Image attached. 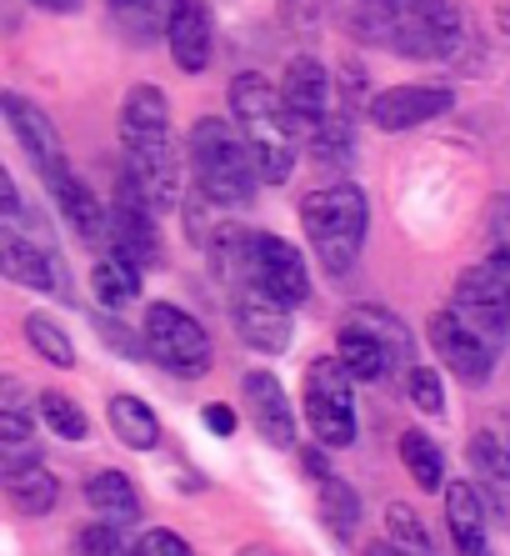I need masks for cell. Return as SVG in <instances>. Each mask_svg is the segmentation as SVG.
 Segmentation results:
<instances>
[{
    "label": "cell",
    "mask_w": 510,
    "mask_h": 556,
    "mask_svg": "<svg viewBox=\"0 0 510 556\" xmlns=\"http://www.w3.org/2000/svg\"><path fill=\"white\" fill-rule=\"evenodd\" d=\"M385 542L400 546L406 556H435L431 552V531H425V521L410 511V506L391 502L385 506Z\"/></svg>",
    "instance_id": "1f68e13d"
},
{
    "label": "cell",
    "mask_w": 510,
    "mask_h": 556,
    "mask_svg": "<svg viewBox=\"0 0 510 556\" xmlns=\"http://www.w3.org/2000/svg\"><path fill=\"white\" fill-rule=\"evenodd\" d=\"M30 5H40V11H55V15H71L80 0H30Z\"/></svg>",
    "instance_id": "ab89813d"
},
{
    "label": "cell",
    "mask_w": 510,
    "mask_h": 556,
    "mask_svg": "<svg viewBox=\"0 0 510 556\" xmlns=\"http://www.w3.org/2000/svg\"><path fill=\"white\" fill-rule=\"evenodd\" d=\"M245 286H260L266 296L285 301V306H301L310 296V276L306 261L291 241L281 236H251V261H245Z\"/></svg>",
    "instance_id": "9c48e42d"
},
{
    "label": "cell",
    "mask_w": 510,
    "mask_h": 556,
    "mask_svg": "<svg viewBox=\"0 0 510 556\" xmlns=\"http://www.w3.org/2000/svg\"><path fill=\"white\" fill-rule=\"evenodd\" d=\"M86 502L95 517L115 521V527H130V521L141 517V496L130 486L126 471H101V477L86 481Z\"/></svg>",
    "instance_id": "4316f807"
},
{
    "label": "cell",
    "mask_w": 510,
    "mask_h": 556,
    "mask_svg": "<svg viewBox=\"0 0 510 556\" xmlns=\"http://www.w3.org/2000/svg\"><path fill=\"white\" fill-rule=\"evenodd\" d=\"M456 311L466 321H475L485 337H506L510 326V281L496 271V266H471V271H460L456 281Z\"/></svg>",
    "instance_id": "5bb4252c"
},
{
    "label": "cell",
    "mask_w": 510,
    "mask_h": 556,
    "mask_svg": "<svg viewBox=\"0 0 510 556\" xmlns=\"http://www.w3.org/2000/svg\"><path fill=\"white\" fill-rule=\"evenodd\" d=\"M55 206H61V216H65V226L86 241V247H105L111 241V216H105V206L90 195V186L86 181H76V176H65L61 186H55Z\"/></svg>",
    "instance_id": "ffe728a7"
},
{
    "label": "cell",
    "mask_w": 510,
    "mask_h": 556,
    "mask_svg": "<svg viewBox=\"0 0 510 556\" xmlns=\"http://www.w3.org/2000/svg\"><path fill=\"white\" fill-rule=\"evenodd\" d=\"M130 556H195V552H191L186 542H180L176 531H145Z\"/></svg>",
    "instance_id": "74e56055"
},
{
    "label": "cell",
    "mask_w": 510,
    "mask_h": 556,
    "mask_svg": "<svg viewBox=\"0 0 510 556\" xmlns=\"http://www.w3.org/2000/svg\"><path fill=\"white\" fill-rule=\"evenodd\" d=\"M230 116L241 126L245 146L255 155V176L260 186H285L295 170V130L285 116L281 91L270 86L260 71H245V76L230 80Z\"/></svg>",
    "instance_id": "7a4b0ae2"
},
{
    "label": "cell",
    "mask_w": 510,
    "mask_h": 556,
    "mask_svg": "<svg viewBox=\"0 0 510 556\" xmlns=\"http://www.w3.org/2000/svg\"><path fill=\"white\" fill-rule=\"evenodd\" d=\"M335 356H341L345 371L356 376V381H381V376L391 371V356H385V346L370 337L356 316H345L341 337H335Z\"/></svg>",
    "instance_id": "cb8c5ba5"
},
{
    "label": "cell",
    "mask_w": 510,
    "mask_h": 556,
    "mask_svg": "<svg viewBox=\"0 0 510 556\" xmlns=\"http://www.w3.org/2000/svg\"><path fill=\"white\" fill-rule=\"evenodd\" d=\"M235 337H241L245 346L266 351V356H281V351L295 341L291 306L266 296L260 286H241V296H235Z\"/></svg>",
    "instance_id": "4fadbf2b"
},
{
    "label": "cell",
    "mask_w": 510,
    "mask_h": 556,
    "mask_svg": "<svg viewBox=\"0 0 510 556\" xmlns=\"http://www.w3.org/2000/svg\"><path fill=\"white\" fill-rule=\"evenodd\" d=\"M5 496H11V506L21 517H46L61 502V481L40 462H26V466H15V471H5Z\"/></svg>",
    "instance_id": "d4e9b609"
},
{
    "label": "cell",
    "mask_w": 510,
    "mask_h": 556,
    "mask_svg": "<svg viewBox=\"0 0 510 556\" xmlns=\"http://www.w3.org/2000/svg\"><path fill=\"white\" fill-rule=\"evenodd\" d=\"M186 0H111L115 21L130 30L136 40H151V36H170L176 15Z\"/></svg>",
    "instance_id": "83f0119b"
},
{
    "label": "cell",
    "mask_w": 510,
    "mask_h": 556,
    "mask_svg": "<svg viewBox=\"0 0 510 556\" xmlns=\"http://www.w3.org/2000/svg\"><path fill=\"white\" fill-rule=\"evenodd\" d=\"M111 251H120L136 266H155L161 261V241H155V211L145 206V195L120 176L115 181V206H111Z\"/></svg>",
    "instance_id": "7c38bea8"
},
{
    "label": "cell",
    "mask_w": 510,
    "mask_h": 556,
    "mask_svg": "<svg viewBox=\"0 0 510 556\" xmlns=\"http://www.w3.org/2000/svg\"><path fill=\"white\" fill-rule=\"evenodd\" d=\"M235 556H281V552H270V546H245V552H235Z\"/></svg>",
    "instance_id": "60d3db41"
},
{
    "label": "cell",
    "mask_w": 510,
    "mask_h": 556,
    "mask_svg": "<svg viewBox=\"0 0 510 556\" xmlns=\"http://www.w3.org/2000/svg\"><path fill=\"white\" fill-rule=\"evenodd\" d=\"M205 427L216 431V437H230V431H235V416H230V406H211V412H205Z\"/></svg>",
    "instance_id": "f35d334b"
},
{
    "label": "cell",
    "mask_w": 510,
    "mask_h": 556,
    "mask_svg": "<svg viewBox=\"0 0 510 556\" xmlns=\"http://www.w3.org/2000/svg\"><path fill=\"white\" fill-rule=\"evenodd\" d=\"M76 556H130L136 546L126 542V527H115V521H90V527L76 531Z\"/></svg>",
    "instance_id": "e575fe53"
},
{
    "label": "cell",
    "mask_w": 510,
    "mask_h": 556,
    "mask_svg": "<svg viewBox=\"0 0 510 556\" xmlns=\"http://www.w3.org/2000/svg\"><path fill=\"white\" fill-rule=\"evenodd\" d=\"M120 141H126V155L176 151V141H170V105L155 86H130L126 105H120Z\"/></svg>",
    "instance_id": "9a60e30c"
},
{
    "label": "cell",
    "mask_w": 510,
    "mask_h": 556,
    "mask_svg": "<svg viewBox=\"0 0 510 556\" xmlns=\"http://www.w3.org/2000/svg\"><path fill=\"white\" fill-rule=\"evenodd\" d=\"M306 146L320 155V166H345V161H350V121H345V116H331L326 126L316 130V136H310Z\"/></svg>",
    "instance_id": "d590c367"
},
{
    "label": "cell",
    "mask_w": 510,
    "mask_h": 556,
    "mask_svg": "<svg viewBox=\"0 0 510 556\" xmlns=\"http://www.w3.org/2000/svg\"><path fill=\"white\" fill-rule=\"evenodd\" d=\"M191 166H195V186H201L216 206L235 211L255 201V155L245 146L241 126H230L220 116H201L191 130Z\"/></svg>",
    "instance_id": "277c9868"
},
{
    "label": "cell",
    "mask_w": 510,
    "mask_h": 556,
    "mask_svg": "<svg viewBox=\"0 0 510 556\" xmlns=\"http://www.w3.org/2000/svg\"><path fill=\"white\" fill-rule=\"evenodd\" d=\"M5 121H11V136L21 141V151L30 155V166L40 170V181L51 186H61L65 176H71V166H65V146H61V136H55V126H51V116L46 111H36L30 101H21L15 91H5Z\"/></svg>",
    "instance_id": "8fae6325"
},
{
    "label": "cell",
    "mask_w": 510,
    "mask_h": 556,
    "mask_svg": "<svg viewBox=\"0 0 510 556\" xmlns=\"http://www.w3.org/2000/svg\"><path fill=\"white\" fill-rule=\"evenodd\" d=\"M166 40H170V55H176V65L186 76H201L205 65H211V55H216V30H211V15H205L201 0H186V5H180Z\"/></svg>",
    "instance_id": "ac0fdd59"
},
{
    "label": "cell",
    "mask_w": 510,
    "mask_h": 556,
    "mask_svg": "<svg viewBox=\"0 0 510 556\" xmlns=\"http://www.w3.org/2000/svg\"><path fill=\"white\" fill-rule=\"evenodd\" d=\"M0 266L5 276L30 291H46V296H71V286H65V261L55 256L51 247V231H46V220L21 211L15 220H0Z\"/></svg>",
    "instance_id": "5b68a950"
},
{
    "label": "cell",
    "mask_w": 510,
    "mask_h": 556,
    "mask_svg": "<svg viewBox=\"0 0 510 556\" xmlns=\"http://www.w3.org/2000/svg\"><path fill=\"white\" fill-rule=\"evenodd\" d=\"M485 496L471 481H450L446 486V527L460 556H485Z\"/></svg>",
    "instance_id": "d6986e66"
},
{
    "label": "cell",
    "mask_w": 510,
    "mask_h": 556,
    "mask_svg": "<svg viewBox=\"0 0 510 556\" xmlns=\"http://www.w3.org/2000/svg\"><path fill=\"white\" fill-rule=\"evenodd\" d=\"M90 286H95V301H101L105 311H126V306H136V301H141V266H136V261H126L120 251H111V256L95 261Z\"/></svg>",
    "instance_id": "484cf974"
},
{
    "label": "cell",
    "mask_w": 510,
    "mask_h": 556,
    "mask_svg": "<svg viewBox=\"0 0 510 556\" xmlns=\"http://www.w3.org/2000/svg\"><path fill=\"white\" fill-rule=\"evenodd\" d=\"M26 341L40 351V362L61 366V371L65 366H76V346H71V337H65L51 316H26Z\"/></svg>",
    "instance_id": "d6a6232c"
},
{
    "label": "cell",
    "mask_w": 510,
    "mask_h": 556,
    "mask_svg": "<svg viewBox=\"0 0 510 556\" xmlns=\"http://www.w3.org/2000/svg\"><path fill=\"white\" fill-rule=\"evenodd\" d=\"M350 316H356V321L366 326L370 337L381 341V346H385V356H391V366H406V371H410V331L396 321V316H391V311L360 306V311H350Z\"/></svg>",
    "instance_id": "f546056e"
},
{
    "label": "cell",
    "mask_w": 510,
    "mask_h": 556,
    "mask_svg": "<svg viewBox=\"0 0 510 556\" xmlns=\"http://www.w3.org/2000/svg\"><path fill=\"white\" fill-rule=\"evenodd\" d=\"M301 226H306V241L316 251V261L331 276H345L360 261L366 247V226H370V201L360 186L335 181L320 186L301 201Z\"/></svg>",
    "instance_id": "3957f363"
},
{
    "label": "cell",
    "mask_w": 510,
    "mask_h": 556,
    "mask_svg": "<svg viewBox=\"0 0 510 556\" xmlns=\"http://www.w3.org/2000/svg\"><path fill=\"white\" fill-rule=\"evenodd\" d=\"M306 466L316 471V486H320V521H331L335 536H341V542H350V536H356V521H360V496L350 492L341 477H335L331 466L320 462V452H310Z\"/></svg>",
    "instance_id": "7402d4cb"
},
{
    "label": "cell",
    "mask_w": 510,
    "mask_h": 556,
    "mask_svg": "<svg viewBox=\"0 0 510 556\" xmlns=\"http://www.w3.org/2000/svg\"><path fill=\"white\" fill-rule=\"evenodd\" d=\"M485 266H496L510 281V195H496L490 211H485Z\"/></svg>",
    "instance_id": "836d02e7"
},
{
    "label": "cell",
    "mask_w": 510,
    "mask_h": 556,
    "mask_svg": "<svg viewBox=\"0 0 510 556\" xmlns=\"http://www.w3.org/2000/svg\"><path fill=\"white\" fill-rule=\"evenodd\" d=\"M475 466V481H481V496L485 506L496 511H510V462H506V441H496L490 431H475L471 446H466Z\"/></svg>",
    "instance_id": "44dd1931"
},
{
    "label": "cell",
    "mask_w": 510,
    "mask_h": 556,
    "mask_svg": "<svg viewBox=\"0 0 510 556\" xmlns=\"http://www.w3.org/2000/svg\"><path fill=\"white\" fill-rule=\"evenodd\" d=\"M450 105H456L450 86H391V91H381L366 105V116L381 130H416L425 121L446 116Z\"/></svg>",
    "instance_id": "2e32d148"
},
{
    "label": "cell",
    "mask_w": 510,
    "mask_h": 556,
    "mask_svg": "<svg viewBox=\"0 0 510 556\" xmlns=\"http://www.w3.org/2000/svg\"><path fill=\"white\" fill-rule=\"evenodd\" d=\"M281 101L291 116L295 141H310L326 121H331V76L316 55H295L281 76Z\"/></svg>",
    "instance_id": "30bf717a"
},
{
    "label": "cell",
    "mask_w": 510,
    "mask_h": 556,
    "mask_svg": "<svg viewBox=\"0 0 510 556\" xmlns=\"http://www.w3.org/2000/svg\"><path fill=\"white\" fill-rule=\"evenodd\" d=\"M141 341H145V356L161 362L166 371L176 376H201L211 371V337L195 316H186L180 306H151L141 321Z\"/></svg>",
    "instance_id": "8992f818"
},
{
    "label": "cell",
    "mask_w": 510,
    "mask_h": 556,
    "mask_svg": "<svg viewBox=\"0 0 510 556\" xmlns=\"http://www.w3.org/2000/svg\"><path fill=\"white\" fill-rule=\"evenodd\" d=\"M36 412H40V421L55 431L61 441H86V431H90V421H86V412H80L65 391H40L36 396Z\"/></svg>",
    "instance_id": "4dcf8cb0"
},
{
    "label": "cell",
    "mask_w": 510,
    "mask_h": 556,
    "mask_svg": "<svg viewBox=\"0 0 510 556\" xmlns=\"http://www.w3.org/2000/svg\"><path fill=\"white\" fill-rule=\"evenodd\" d=\"M400 462H406L410 481H416L421 492H441V486H450L446 462H441V446H435L425 431H400Z\"/></svg>",
    "instance_id": "f1b7e54d"
},
{
    "label": "cell",
    "mask_w": 510,
    "mask_h": 556,
    "mask_svg": "<svg viewBox=\"0 0 510 556\" xmlns=\"http://www.w3.org/2000/svg\"><path fill=\"white\" fill-rule=\"evenodd\" d=\"M431 346L446 362V371H456L466 387H481L496 371V337H485L475 321H466L456 306L431 316Z\"/></svg>",
    "instance_id": "ba28073f"
},
{
    "label": "cell",
    "mask_w": 510,
    "mask_h": 556,
    "mask_svg": "<svg viewBox=\"0 0 510 556\" xmlns=\"http://www.w3.org/2000/svg\"><path fill=\"white\" fill-rule=\"evenodd\" d=\"M356 376L345 371L341 356H320L306 366V416L326 446H350L356 441V396H350Z\"/></svg>",
    "instance_id": "52a82bcc"
},
{
    "label": "cell",
    "mask_w": 510,
    "mask_h": 556,
    "mask_svg": "<svg viewBox=\"0 0 510 556\" xmlns=\"http://www.w3.org/2000/svg\"><path fill=\"white\" fill-rule=\"evenodd\" d=\"M345 26L366 46L410 61H446L466 30L450 0H345Z\"/></svg>",
    "instance_id": "6da1fadb"
},
{
    "label": "cell",
    "mask_w": 510,
    "mask_h": 556,
    "mask_svg": "<svg viewBox=\"0 0 510 556\" xmlns=\"http://www.w3.org/2000/svg\"><path fill=\"white\" fill-rule=\"evenodd\" d=\"M241 391H245V406H251L255 431H260L270 446H281V452L295 446V412H291V396H285L281 381L270 371H245Z\"/></svg>",
    "instance_id": "e0dca14e"
},
{
    "label": "cell",
    "mask_w": 510,
    "mask_h": 556,
    "mask_svg": "<svg viewBox=\"0 0 510 556\" xmlns=\"http://www.w3.org/2000/svg\"><path fill=\"white\" fill-rule=\"evenodd\" d=\"M506 462H510V437H506Z\"/></svg>",
    "instance_id": "b9f144b4"
},
{
    "label": "cell",
    "mask_w": 510,
    "mask_h": 556,
    "mask_svg": "<svg viewBox=\"0 0 510 556\" xmlns=\"http://www.w3.org/2000/svg\"><path fill=\"white\" fill-rule=\"evenodd\" d=\"M105 416H111V431L126 441L130 452H155V446H161V416H155L141 396L120 391V396H111Z\"/></svg>",
    "instance_id": "603a6c76"
},
{
    "label": "cell",
    "mask_w": 510,
    "mask_h": 556,
    "mask_svg": "<svg viewBox=\"0 0 510 556\" xmlns=\"http://www.w3.org/2000/svg\"><path fill=\"white\" fill-rule=\"evenodd\" d=\"M406 391H410V402H416V412H425V416L446 412V387H441V371H435V366H410Z\"/></svg>",
    "instance_id": "8d00e7d4"
}]
</instances>
